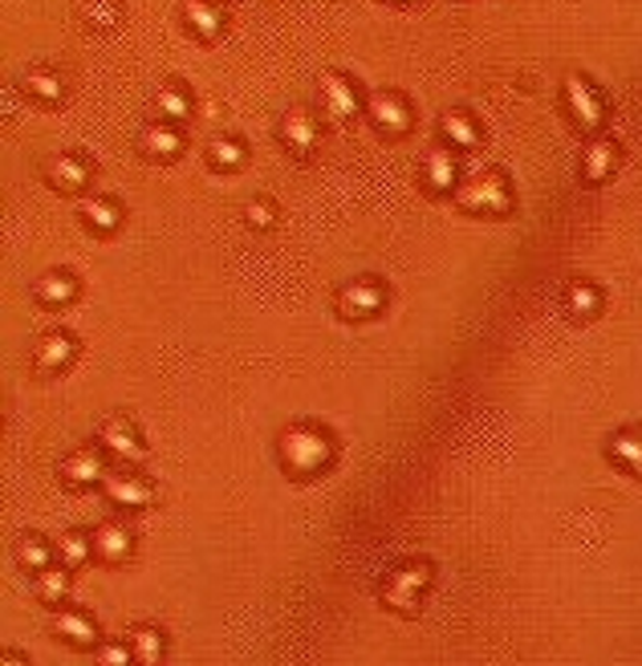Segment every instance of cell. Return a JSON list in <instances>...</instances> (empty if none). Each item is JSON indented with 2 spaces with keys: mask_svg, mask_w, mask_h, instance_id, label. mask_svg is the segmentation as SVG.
<instances>
[{
  "mask_svg": "<svg viewBox=\"0 0 642 666\" xmlns=\"http://www.w3.org/2000/svg\"><path fill=\"white\" fill-rule=\"evenodd\" d=\"M334 435L321 423H309V419H294L277 435V459H281L289 480H313V476H321L325 467L334 464Z\"/></svg>",
  "mask_w": 642,
  "mask_h": 666,
  "instance_id": "1",
  "label": "cell"
},
{
  "mask_svg": "<svg viewBox=\"0 0 642 666\" xmlns=\"http://www.w3.org/2000/svg\"><path fill=\"white\" fill-rule=\"evenodd\" d=\"M431 581H435V560L407 557L383 574V581H378V601L395 613H419Z\"/></svg>",
  "mask_w": 642,
  "mask_h": 666,
  "instance_id": "2",
  "label": "cell"
},
{
  "mask_svg": "<svg viewBox=\"0 0 642 666\" xmlns=\"http://www.w3.org/2000/svg\"><path fill=\"white\" fill-rule=\"evenodd\" d=\"M455 208L468 215H512L517 191H512L509 171L492 167V171H480L472 175V179H464L460 191H455Z\"/></svg>",
  "mask_w": 642,
  "mask_h": 666,
  "instance_id": "3",
  "label": "cell"
},
{
  "mask_svg": "<svg viewBox=\"0 0 642 666\" xmlns=\"http://www.w3.org/2000/svg\"><path fill=\"white\" fill-rule=\"evenodd\" d=\"M562 102H565V110H569V119H574L577 131L594 134V138L602 134V126H606V98H602V90H598V86L586 78V74H565Z\"/></svg>",
  "mask_w": 642,
  "mask_h": 666,
  "instance_id": "4",
  "label": "cell"
},
{
  "mask_svg": "<svg viewBox=\"0 0 642 666\" xmlns=\"http://www.w3.org/2000/svg\"><path fill=\"white\" fill-rule=\"evenodd\" d=\"M387 301H390V289L383 277H354L334 293L337 318H346V321L378 318V313L387 309Z\"/></svg>",
  "mask_w": 642,
  "mask_h": 666,
  "instance_id": "5",
  "label": "cell"
},
{
  "mask_svg": "<svg viewBox=\"0 0 642 666\" xmlns=\"http://www.w3.org/2000/svg\"><path fill=\"white\" fill-rule=\"evenodd\" d=\"M318 98H321L325 119H334V122L358 119L362 110H366V93H362L358 81L350 78V74H342V69H321Z\"/></svg>",
  "mask_w": 642,
  "mask_h": 666,
  "instance_id": "6",
  "label": "cell"
},
{
  "mask_svg": "<svg viewBox=\"0 0 642 666\" xmlns=\"http://www.w3.org/2000/svg\"><path fill=\"white\" fill-rule=\"evenodd\" d=\"M110 476L107 467V452L102 447H74V452L62 455L57 464V480L69 492H90V488H102Z\"/></svg>",
  "mask_w": 642,
  "mask_h": 666,
  "instance_id": "7",
  "label": "cell"
},
{
  "mask_svg": "<svg viewBox=\"0 0 642 666\" xmlns=\"http://www.w3.org/2000/svg\"><path fill=\"white\" fill-rule=\"evenodd\" d=\"M366 119L383 138H402L416 126V107L399 90H375L366 93Z\"/></svg>",
  "mask_w": 642,
  "mask_h": 666,
  "instance_id": "8",
  "label": "cell"
},
{
  "mask_svg": "<svg viewBox=\"0 0 642 666\" xmlns=\"http://www.w3.org/2000/svg\"><path fill=\"white\" fill-rule=\"evenodd\" d=\"M102 492L114 508H155L159 504V484L143 476V471H131V467H122V471H110L107 484H102Z\"/></svg>",
  "mask_w": 642,
  "mask_h": 666,
  "instance_id": "9",
  "label": "cell"
},
{
  "mask_svg": "<svg viewBox=\"0 0 642 666\" xmlns=\"http://www.w3.org/2000/svg\"><path fill=\"white\" fill-rule=\"evenodd\" d=\"M98 447H102L110 459H119V464H134V459L147 455V443H143L131 414H110V419H102V426H98Z\"/></svg>",
  "mask_w": 642,
  "mask_h": 666,
  "instance_id": "10",
  "label": "cell"
},
{
  "mask_svg": "<svg viewBox=\"0 0 642 666\" xmlns=\"http://www.w3.org/2000/svg\"><path fill=\"white\" fill-rule=\"evenodd\" d=\"M277 134H281V143L289 155L309 159V155L321 147V119L309 107H289L281 126H277Z\"/></svg>",
  "mask_w": 642,
  "mask_h": 666,
  "instance_id": "11",
  "label": "cell"
},
{
  "mask_svg": "<svg viewBox=\"0 0 642 666\" xmlns=\"http://www.w3.org/2000/svg\"><path fill=\"white\" fill-rule=\"evenodd\" d=\"M45 179L62 196H81L86 187L95 184V163L86 159L81 151H57L54 159L45 163Z\"/></svg>",
  "mask_w": 642,
  "mask_h": 666,
  "instance_id": "12",
  "label": "cell"
},
{
  "mask_svg": "<svg viewBox=\"0 0 642 666\" xmlns=\"http://www.w3.org/2000/svg\"><path fill=\"white\" fill-rule=\"evenodd\" d=\"M49 626H54V639H62L66 646H78V651H98L102 646L98 622L86 610H78V606H57Z\"/></svg>",
  "mask_w": 642,
  "mask_h": 666,
  "instance_id": "13",
  "label": "cell"
},
{
  "mask_svg": "<svg viewBox=\"0 0 642 666\" xmlns=\"http://www.w3.org/2000/svg\"><path fill=\"white\" fill-rule=\"evenodd\" d=\"M188 147L184 131L175 122H163V119H151L143 131H139V155L151 163H175Z\"/></svg>",
  "mask_w": 642,
  "mask_h": 666,
  "instance_id": "14",
  "label": "cell"
},
{
  "mask_svg": "<svg viewBox=\"0 0 642 666\" xmlns=\"http://www.w3.org/2000/svg\"><path fill=\"white\" fill-rule=\"evenodd\" d=\"M419 179L428 187L431 196H455L460 191V155L452 147H431L419 163Z\"/></svg>",
  "mask_w": 642,
  "mask_h": 666,
  "instance_id": "15",
  "label": "cell"
},
{
  "mask_svg": "<svg viewBox=\"0 0 642 666\" xmlns=\"http://www.w3.org/2000/svg\"><path fill=\"white\" fill-rule=\"evenodd\" d=\"M81 354V342L69 330H49L41 333L37 349H33V370L37 374H62L69 370V362Z\"/></svg>",
  "mask_w": 642,
  "mask_h": 666,
  "instance_id": "16",
  "label": "cell"
},
{
  "mask_svg": "<svg viewBox=\"0 0 642 666\" xmlns=\"http://www.w3.org/2000/svg\"><path fill=\"white\" fill-rule=\"evenodd\" d=\"M90 536H95V560L102 565H126L134 557V529L126 520H102Z\"/></svg>",
  "mask_w": 642,
  "mask_h": 666,
  "instance_id": "17",
  "label": "cell"
},
{
  "mask_svg": "<svg viewBox=\"0 0 642 666\" xmlns=\"http://www.w3.org/2000/svg\"><path fill=\"white\" fill-rule=\"evenodd\" d=\"M179 21H184V29H188L191 37L215 41L228 29V9L224 4H203V0H184L179 4Z\"/></svg>",
  "mask_w": 642,
  "mask_h": 666,
  "instance_id": "18",
  "label": "cell"
},
{
  "mask_svg": "<svg viewBox=\"0 0 642 666\" xmlns=\"http://www.w3.org/2000/svg\"><path fill=\"white\" fill-rule=\"evenodd\" d=\"M440 134H443V143L452 151H480L484 147V131H480V122H476V114L472 110H443V119H440Z\"/></svg>",
  "mask_w": 642,
  "mask_h": 666,
  "instance_id": "19",
  "label": "cell"
},
{
  "mask_svg": "<svg viewBox=\"0 0 642 666\" xmlns=\"http://www.w3.org/2000/svg\"><path fill=\"white\" fill-rule=\"evenodd\" d=\"M78 215L81 224L90 227L95 236H110V232H119L122 220H126V212H122V203L114 200V196H86V200L78 203Z\"/></svg>",
  "mask_w": 642,
  "mask_h": 666,
  "instance_id": "20",
  "label": "cell"
},
{
  "mask_svg": "<svg viewBox=\"0 0 642 666\" xmlns=\"http://www.w3.org/2000/svg\"><path fill=\"white\" fill-rule=\"evenodd\" d=\"M33 297L49 309H66L81 297V280L74 277V273H66V268H54V273H45V277L33 285Z\"/></svg>",
  "mask_w": 642,
  "mask_h": 666,
  "instance_id": "21",
  "label": "cell"
},
{
  "mask_svg": "<svg viewBox=\"0 0 642 666\" xmlns=\"http://www.w3.org/2000/svg\"><path fill=\"white\" fill-rule=\"evenodd\" d=\"M615 171H618V143L615 138H606V134L589 138L586 155H582V179L598 187V184H606Z\"/></svg>",
  "mask_w": 642,
  "mask_h": 666,
  "instance_id": "22",
  "label": "cell"
},
{
  "mask_svg": "<svg viewBox=\"0 0 642 666\" xmlns=\"http://www.w3.org/2000/svg\"><path fill=\"white\" fill-rule=\"evenodd\" d=\"M151 107H155V114H159L163 122H175V126H179L184 119H191V110H196V98H191V90L184 86V81L167 78L159 90H155Z\"/></svg>",
  "mask_w": 642,
  "mask_h": 666,
  "instance_id": "23",
  "label": "cell"
},
{
  "mask_svg": "<svg viewBox=\"0 0 642 666\" xmlns=\"http://www.w3.org/2000/svg\"><path fill=\"white\" fill-rule=\"evenodd\" d=\"M606 455H610V464L630 471V476H639L642 480V426H622L610 435L606 443Z\"/></svg>",
  "mask_w": 642,
  "mask_h": 666,
  "instance_id": "24",
  "label": "cell"
},
{
  "mask_svg": "<svg viewBox=\"0 0 642 666\" xmlns=\"http://www.w3.org/2000/svg\"><path fill=\"white\" fill-rule=\"evenodd\" d=\"M126 642H131L134 666H163V658H167V639H163L159 626H147V622L131 626Z\"/></svg>",
  "mask_w": 642,
  "mask_h": 666,
  "instance_id": "25",
  "label": "cell"
},
{
  "mask_svg": "<svg viewBox=\"0 0 642 666\" xmlns=\"http://www.w3.org/2000/svg\"><path fill=\"white\" fill-rule=\"evenodd\" d=\"M13 557L21 569H29V574L37 577L41 569H49L57 557V545H49L41 533H21L16 536V545H13Z\"/></svg>",
  "mask_w": 642,
  "mask_h": 666,
  "instance_id": "26",
  "label": "cell"
},
{
  "mask_svg": "<svg viewBox=\"0 0 642 666\" xmlns=\"http://www.w3.org/2000/svg\"><path fill=\"white\" fill-rule=\"evenodd\" d=\"M203 159L215 171H236L248 159V143H244L241 134H215L212 143H208V151H203Z\"/></svg>",
  "mask_w": 642,
  "mask_h": 666,
  "instance_id": "27",
  "label": "cell"
},
{
  "mask_svg": "<svg viewBox=\"0 0 642 666\" xmlns=\"http://www.w3.org/2000/svg\"><path fill=\"white\" fill-rule=\"evenodd\" d=\"M21 90H25L29 98H37V102H45V107H57V102L66 98V78H62L57 69L37 66L21 78Z\"/></svg>",
  "mask_w": 642,
  "mask_h": 666,
  "instance_id": "28",
  "label": "cell"
},
{
  "mask_svg": "<svg viewBox=\"0 0 642 666\" xmlns=\"http://www.w3.org/2000/svg\"><path fill=\"white\" fill-rule=\"evenodd\" d=\"M33 589H37V598L45 601V606H66L69 589H74V569L49 565V569H41V574L33 577Z\"/></svg>",
  "mask_w": 642,
  "mask_h": 666,
  "instance_id": "29",
  "label": "cell"
},
{
  "mask_svg": "<svg viewBox=\"0 0 642 666\" xmlns=\"http://www.w3.org/2000/svg\"><path fill=\"white\" fill-rule=\"evenodd\" d=\"M90 557H95V536L81 533V529H69V533H62V541H57V565H66V569H74V574H78Z\"/></svg>",
  "mask_w": 642,
  "mask_h": 666,
  "instance_id": "30",
  "label": "cell"
},
{
  "mask_svg": "<svg viewBox=\"0 0 642 666\" xmlns=\"http://www.w3.org/2000/svg\"><path fill=\"white\" fill-rule=\"evenodd\" d=\"M565 309H569V313H574V318H598V313H602V289H598V285H589V280H574V285H569V289H565Z\"/></svg>",
  "mask_w": 642,
  "mask_h": 666,
  "instance_id": "31",
  "label": "cell"
},
{
  "mask_svg": "<svg viewBox=\"0 0 642 666\" xmlns=\"http://www.w3.org/2000/svg\"><path fill=\"white\" fill-rule=\"evenodd\" d=\"M244 220H248V227H253V232H268V227L277 224V200H268V196H256V200H248V208H244Z\"/></svg>",
  "mask_w": 642,
  "mask_h": 666,
  "instance_id": "32",
  "label": "cell"
},
{
  "mask_svg": "<svg viewBox=\"0 0 642 666\" xmlns=\"http://www.w3.org/2000/svg\"><path fill=\"white\" fill-rule=\"evenodd\" d=\"M81 16L90 21L95 29H114L122 16V4H110V0H86L81 4Z\"/></svg>",
  "mask_w": 642,
  "mask_h": 666,
  "instance_id": "33",
  "label": "cell"
},
{
  "mask_svg": "<svg viewBox=\"0 0 642 666\" xmlns=\"http://www.w3.org/2000/svg\"><path fill=\"white\" fill-rule=\"evenodd\" d=\"M95 666H134L131 642H102L95 651Z\"/></svg>",
  "mask_w": 642,
  "mask_h": 666,
  "instance_id": "34",
  "label": "cell"
},
{
  "mask_svg": "<svg viewBox=\"0 0 642 666\" xmlns=\"http://www.w3.org/2000/svg\"><path fill=\"white\" fill-rule=\"evenodd\" d=\"M0 666H29V658H25V654H21V651H4Z\"/></svg>",
  "mask_w": 642,
  "mask_h": 666,
  "instance_id": "35",
  "label": "cell"
}]
</instances>
